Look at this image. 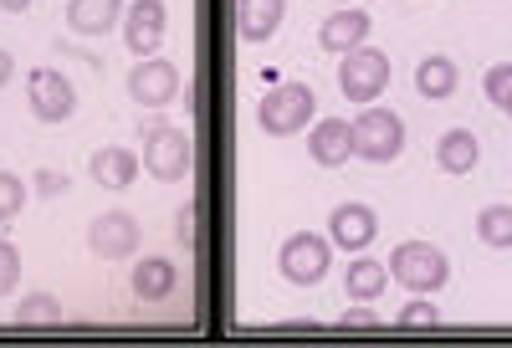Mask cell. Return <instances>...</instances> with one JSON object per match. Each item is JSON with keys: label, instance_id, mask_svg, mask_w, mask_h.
<instances>
[{"label": "cell", "instance_id": "6da1fadb", "mask_svg": "<svg viewBox=\"0 0 512 348\" xmlns=\"http://www.w3.org/2000/svg\"><path fill=\"white\" fill-rule=\"evenodd\" d=\"M144 169L154 174V180L164 185H175V180H190V169H195V139L185 134L180 123H144Z\"/></svg>", "mask_w": 512, "mask_h": 348}, {"label": "cell", "instance_id": "7a4b0ae2", "mask_svg": "<svg viewBox=\"0 0 512 348\" xmlns=\"http://www.w3.org/2000/svg\"><path fill=\"white\" fill-rule=\"evenodd\" d=\"M313 87L308 82H277L272 93L256 103V128H262L267 139H292L297 128H308L313 123Z\"/></svg>", "mask_w": 512, "mask_h": 348}, {"label": "cell", "instance_id": "3957f363", "mask_svg": "<svg viewBox=\"0 0 512 348\" xmlns=\"http://www.w3.org/2000/svg\"><path fill=\"white\" fill-rule=\"evenodd\" d=\"M354 123V159L364 164H390L405 149V118L395 108H364Z\"/></svg>", "mask_w": 512, "mask_h": 348}, {"label": "cell", "instance_id": "277c9868", "mask_svg": "<svg viewBox=\"0 0 512 348\" xmlns=\"http://www.w3.org/2000/svg\"><path fill=\"white\" fill-rule=\"evenodd\" d=\"M328 267H333V241L318 236V231H297V236H287L282 251H277V272H282V282H292V287H318V282L328 277Z\"/></svg>", "mask_w": 512, "mask_h": 348}, {"label": "cell", "instance_id": "5b68a950", "mask_svg": "<svg viewBox=\"0 0 512 348\" xmlns=\"http://www.w3.org/2000/svg\"><path fill=\"white\" fill-rule=\"evenodd\" d=\"M390 277H395L400 287H410V292L425 297V292L446 287L451 261H446V251L431 246V241H405V246H395V256H390Z\"/></svg>", "mask_w": 512, "mask_h": 348}, {"label": "cell", "instance_id": "8992f818", "mask_svg": "<svg viewBox=\"0 0 512 348\" xmlns=\"http://www.w3.org/2000/svg\"><path fill=\"white\" fill-rule=\"evenodd\" d=\"M384 87H390V57H384L379 47H354V52H344V67H338V93L369 108Z\"/></svg>", "mask_w": 512, "mask_h": 348}, {"label": "cell", "instance_id": "52a82bcc", "mask_svg": "<svg viewBox=\"0 0 512 348\" xmlns=\"http://www.w3.org/2000/svg\"><path fill=\"white\" fill-rule=\"evenodd\" d=\"M26 103H31V113L41 123H67L77 113V87L62 72H52V67H36L26 77Z\"/></svg>", "mask_w": 512, "mask_h": 348}, {"label": "cell", "instance_id": "ba28073f", "mask_svg": "<svg viewBox=\"0 0 512 348\" xmlns=\"http://www.w3.org/2000/svg\"><path fill=\"white\" fill-rule=\"evenodd\" d=\"M164 31H169L164 0H134V6H128V16H123V47L144 62V57H154V52L164 47Z\"/></svg>", "mask_w": 512, "mask_h": 348}, {"label": "cell", "instance_id": "9c48e42d", "mask_svg": "<svg viewBox=\"0 0 512 348\" xmlns=\"http://www.w3.org/2000/svg\"><path fill=\"white\" fill-rule=\"evenodd\" d=\"M175 93H180V67L164 57H144L128 72V98L139 108H164V103H175Z\"/></svg>", "mask_w": 512, "mask_h": 348}, {"label": "cell", "instance_id": "30bf717a", "mask_svg": "<svg viewBox=\"0 0 512 348\" xmlns=\"http://www.w3.org/2000/svg\"><path fill=\"white\" fill-rule=\"evenodd\" d=\"M139 221L128 210H103L98 221L88 226V246H93V256H103V261H123V256H134V246H139Z\"/></svg>", "mask_w": 512, "mask_h": 348}, {"label": "cell", "instance_id": "8fae6325", "mask_svg": "<svg viewBox=\"0 0 512 348\" xmlns=\"http://www.w3.org/2000/svg\"><path fill=\"white\" fill-rule=\"evenodd\" d=\"M374 236H379V215H374L369 205H359V200L333 205V215H328V241H333L338 251H364V246H374Z\"/></svg>", "mask_w": 512, "mask_h": 348}, {"label": "cell", "instance_id": "7c38bea8", "mask_svg": "<svg viewBox=\"0 0 512 348\" xmlns=\"http://www.w3.org/2000/svg\"><path fill=\"white\" fill-rule=\"evenodd\" d=\"M308 154L313 164L323 169H338V164H349L354 159V123L349 118H323L308 128Z\"/></svg>", "mask_w": 512, "mask_h": 348}, {"label": "cell", "instance_id": "4fadbf2b", "mask_svg": "<svg viewBox=\"0 0 512 348\" xmlns=\"http://www.w3.org/2000/svg\"><path fill=\"white\" fill-rule=\"evenodd\" d=\"M369 41V11H359V6H338L323 26H318V47L323 52H354V47H364Z\"/></svg>", "mask_w": 512, "mask_h": 348}, {"label": "cell", "instance_id": "5bb4252c", "mask_svg": "<svg viewBox=\"0 0 512 348\" xmlns=\"http://www.w3.org/2000/svg\"><path fill=\"white\" fill-rule=\"evenodd\" d=\"M287 16V0H241V11H236V26H241V41H251V47H262V41L277 36Z\"/></svg>", "mask_w": 512, "mask_h": 348}, {"label": "cell", "instance_id": "9a60e30c", "mask_svg": "<svg viewBox=\"0 0 512 348\" xmlns=\"http://www.w3.org/2000/svg\"><path fill=\"white\" fill-rule=\"evenodd\" d=\"M123 21V0H67V26L77 36H108Z\"/></svg>", "mask_w": 512, "mask_h": 348}, {"label": "cell", "instance_id": "2e32d148", "mask_svg": "<svg viewBox=\"0 0 512 348\" xmlns=\"http://www.w3.org/2000/svg\"><path fill=\"white\" fill-rule=\"evenodd\" d=\"M88 164H93V185H103V190H128L134 174L144 169V159H134V149H118V144L98 149Z\"/></svg>", "mask_w": 512, "mask_h": 348}, {"label": "cell", "instance_id": "e0dca14e", "mask_svg": "<svg viewBox=\"0 0 512 348\" xmlns=\"http://www.w3.org/2000/svg\"><path fill=\"white\" fill-rule=\"evenodd\" d=\"M175 287H180V272H175V261H169V256H144L134 267V297L139 302H164Z\"/></svg>", "mask_w": 512, "mask_h": 348}, {"label": "cell", "instance_id": "ac0fdd59", "mask_svg": "<svg viewBox=\"0 0 512 348\" xmlns=\"http://www.w3.org/2000/svg\"><path fill=\"white\" fill-rule=\"evenodd\" d=\"M477 159H482V144H477L472 128H451V134L436 139V164H441L446 174H472Z\"/></svg>", "mask_w": 512, "mask_h": 348}, {"label": "cell", "instance_id": "d6986e66", "mask_svg": "<svg viewBox=\"0 0 512 348\" xmlns=\"http://www.w3.org/2000/svg\"><path fill=\"white\" fill-rule=\"evenodd\" d=\"M456 82H461V72H456L451 57H420V62H415V93H420V98L441 103V98L456 93Z\"/></svg>", "mask_w": 512, "mask_h": 348}, {"label": "cell", "instance_id": "ffe728a7", "mask_svg": "<svg viewBox=\"0 0 512 348\" xmlns=\"http://www.w3.org/2000/svg\"><path fill=\"white\" fill-rule=\"evenodd\" d=\"M384 287H390V267H384V261H374V256H354V261H349L344 292H349L354 302H379Z\"/></svg>", "mask_w": 512, "mask_h": 348}, {"label": "cell", "instance_id": "44dd1931", "mask_svg": "<svg viewBox=\"0 0 512 348\" xmlns=\"http://www.w3.org/2000/svg\"><path fill=\"white\" fill-rule=\"evenodd\" d=\"M477 236H482V246L507 251V246H512V205H487V210L477 215Z\"/></svg>", "mask_w": 512, "mask_h": 348}, {"label": "cell", "instance_id": "7402d4cb", "mask_svg": "<svg viewBox=\"0 0 512 348\" xmlns=\"http://www.w3.org/2000/svg\"><path fill=\"white\" fill-rule=\"evenodd\" d=\"M62 318V302L52 292H26L16 302V323H57Z\"/></svg>", "mask_w": 512, "mask_h": 348}, {"label": "cell", "instance_id": "603a6c76", "mask_svg": "<svg viewBox=\"0 0 512 348\" xmlns=\"http://www.w3.org/2000/svg\"><path fill=\"white\" fill-rule=\"evenodd\" d=\"M21 210H26V180L11 174V169H0V226L16 221Z\"/></svg>", "mask_w": 512, "mask_h": 348}, {"label": "cell", "instance_id": "cb8c5ba5", "mask_svg": "<svg viewBox=\"0 0 512 348\" xmlns=\"http://www.w3.org/2000/svg\"><path fill=\"white\" fill-rule=\"evenodd\" d=\"M487 103L492 108H502V113H512V62H497V67H487Z\"/></svg>", "mask_w": 512, "mask_h": 348}, {"label": "cell", "instance_id": "d4e9b609", "mask_svg": "<svg viewBox=\"0 0 512 348\" xmlns=\"http://www.w3.org/2000/svg\"><path fill=\"white\" fill-rule=\"evenodd\" d=\"M436 323H441L436 302H425L420 292H415V302H405V308H400V328H436Z\"/></svg>", "mask_w": 512, "mask_h": 348}, {"label": "cell", "instance_id": "484cf974", "mask_svg": "<svg viewBox=\"0 0 512 348\" xmlns=\"http://www.w3.org/2000/svg\"><path fill=\"white\" fill-rule=\"evenodd\" d=\"M16 282H21V251H16L6 236H0V297H6Z\"/></svg>", "mask_w": 512, "mask_h": 348}, {"label": "cell", "instance_id": "4316f807", "mask_svg": "<svg viewBox=\"0 0 512 348\" xmlns=\"http://www.w3.org/2000/svg\"><path fill=\"white\" fill-rule=\"evenodd\" d=\"M338 328H379V313L369 308V302H359V308H349L344 318H338Z\"/></svg>", "mask_w": 512, "mask_h": 348}, {"label": "cell", "instance_id": "83f0119b", "mask_svg": "<svg viewBox=\"0 0 512 348\" xmlns=\"http://www.w3.org/2000/svg\"><path fill=\"white\" fill-rule=\"evenodd\" d=\"M36 190H41V195H62V190H67V174L41 169V174H36Z\"/></svg>", "mask_w": 512, "mask_h": 348}, {"label": "cell", "instance_id": "f1b7e54d", "mask_svg": "<svg viewBox=\"0 0 512 348\" xmlns=\"http://www.w3.org/2000/svg\"><path fill=\"white\" fill-rule=\"evenodd\" d=\"M180 246H195V200L180 205Z\"/></svg>", "mask_w": 512, "mask_h": 348}, {"label": "cell", "instance_id": "f546056e", "mask_svg": "<svg viewBox=\"0 0 512 348\" xmlns=\"http://www.w3.org/2000/svg\"><path fill=\"white\" fill-rule=\"evenodd\" d=\"M11 72H16V57H11L6 47H0V87H6V82H11Z\"/></svg>", "mask_w": 512, "mask_h": 348}, {"label": "cell", "instance_id": "4dcf8cb0", "mask_svg": "<svg viewBox=\"0 0 512 348\" xmlns=\"http://www.w3.org/2000/svg\"><path fill=\"white\" fill-rule=\"evenodd\" d=\"M31 6V0H0V11H6V16H21Z\"/></svg>", "mask_w": 512, "mask_h": 348}, {"label": "cell", "instance_id": "1f68e13d", "mask_svg": "<svg viewBox=\"0 0 512 348\" xmlns=\"http://www.w3.org/2000/svg\"><path fill=\"white\" fill-rule=\"evenodd\" d=\"M338 6H349V0H338Z\"/></svg>", "mask_w": 512, "mask_h": 348}, {"label": "cell", "instance_id": "d6a6232c", "mask_svg": "<svg viewBox=\"0 0 512 348\" xmlns=\"http://www.w3.org/2000/svg\"><path fill=\"white\" fill-rule=\"evenodd\" d=\"M507 118H512V113H507Z\"/></svg>", "mask_w": 512, "mask_h": 348}]
</instances>
